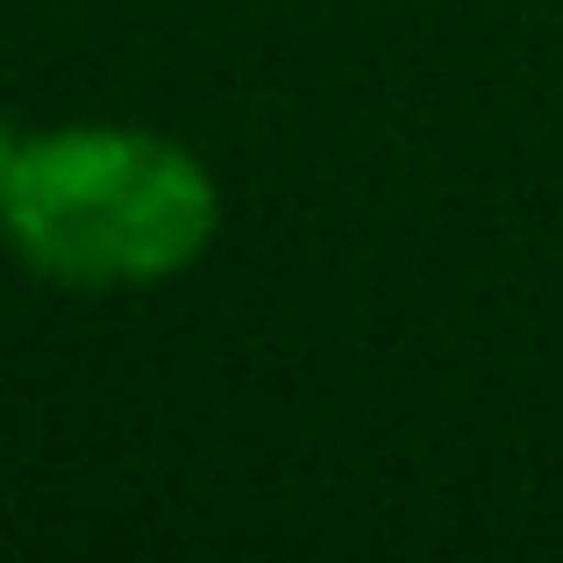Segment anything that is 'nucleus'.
Returning a JSON list of instances; mask_svg holds the SVG:
<instances>
[{"mask_svg": "<svg viewBox=\"0 0 563 563\" xmlns=\"http://www.w3.org/2000/svg\"><path fill=\"white\" fill-rule=\"evenodd\" d=\"M14 151H22V136H14L8 122H0V192H8V172H14Z\"/></svg>", "mask_w": 563, "mask_h": 563, "instance_id": "obj_2", "label": "nucleus"}, {"mask_svg": "<svg viewBox=\"0 0 563 563\" xmlns=\"http://www.w3.org/2000/svg\"><path fill=\"white\" fill-rule=\"evenodd\" d=\"M221 221L214 172L151 129H43L22 136L0 192L8 243L57 286H157L179 278Z\"/></svg>", "mask_w": 563, "mask_h": 563, "instance_id": "obj_1", "label": "nucleus"}]
</instances>
